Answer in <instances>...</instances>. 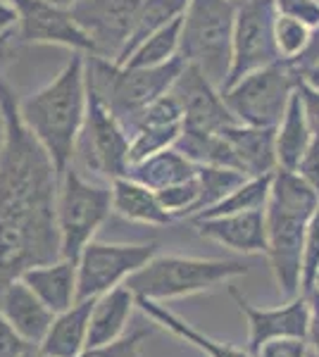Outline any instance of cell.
<instances>
[{
	"mask_svg": "<svg viewBox=\"0 0 319 357\" xmlns=\"http://www.w3.org/2000/svg\"><path fill=\"white\" fill-rule=\"evenodd\" d=\"M0 286L27 269L62 257L57 229L60 176L45 148L27 129L20 102L0 82Z\"/></svg>",
	"mask_w": 319,
	"mask_h": 357,
	"instance_id": "obj_1",
	"label": "cell"
},
{
	"mask_svg": "<svg viewBox=\"0 0 319 357\" xmlns=\"http://www.w3.org/2000/svg\"><path fill=\"white\" fill-rule=\"evenodd\" d=\"M86 53H74L62 72L38 93L20 102V114L27 129L36 136L53 160L57 176L74 162V148L86 119Z\"/></svg>",
	"mask_w": 319,
	"mask_h": 357,
	"instance_id": "obj_2",
	"label": "cell"
},
{
	"mask_svg": "<svg viewBox=\"0 0 319 357\" xmlns=\"http://www.w3.org/2000/svg\"><path fill=\"white\" fill-rule=\"evenodd\" d=\"M319 193L298 172L276 169L272 176L269 203L265 207L267 252L274 281L286 301L303 293V243Z\"/></svg>",
	"mask_w": 319,
	"mask_h": 357,
	"instance_id": "obj_3",
	"label": "cell"
},
{
	"mask_svg": "<svg viewBox=\"0 0 319 357\" xmlns=\"http://www.w3.org/2000/svg\"><path fill=\"white\" fill-rule=\"evenodd\" d=\"M86 89L117 117L126 134L150 102L170 93L184 69L181 57L158 67H124L86 53Z\"/></svg>",
	"mask_w": 319,
	"mask_h": 357,
	"instance_id": "obj_4",
	"label": "cell"
},
{
	"mask_svg": "<svg viewBox=\"0 0 319 357\" xmlns=\"http://www.w3.org/2000/svg\"><path fill=\"white\" fill-rule=\"evenodd\" d=\"M234 0H191L181 17L179 57L193 65L217 89H224L234 60Z\"/></svg>",
	"mask_w": 319,
	"mask_h": 357,
	"instance_id": "obj_5",
	"label": "cell"
},
{
	"mask_svg": "<svg viewBox=\"0 0 319 357\" xmlns=\"http://www.w3.org/2000/svg\"><path fill=\"white\" fill-rule=\"evenodd\" d=\"M248 274L241 260H200V257L155 255L146 267L126 279V289L136 298L165 303L172 298L193 296L229 284L231 279Z\"/></svg>",
	"mask_w": 319,
	"mask_h": 357,
	"instance_id": "obj_6",
	"label": "cell"
},
{
	"mask_svg": "<svg viewBox=\"0 0 319 357\" xmlns=\"http://www.w3.org/2000/svg\"><path fill=\"white\" fill-rule=\"evenodd\" d=\"M112 212L110 186L94 183L74 165L60 176L57 191V229L65 260H79L81 250L94 241L98 229Z\"/></svg>",
	"mask_w": 319,
	"mask_h": 357,
	"instance_id": "obj_7",
	"label": "cell"
},
{
	"mask_svg": "<svg viewBox=\"0 0 319 357\" xmlns=\"http://www.w3.org/2000/svg\"><path fill=\"white\" fill-rule=\"evenodd\" d=\"M300 74L288 60H276L246 74L222 91L236 122L246 126H276L298 89Z\"/></svg>",
	"mask_w": 319,
	"mask_h": 357,
	"instance_id": "obj_8",
	"label": "cell"
},
{
	"mask_svg": "<svg viewBox=\"0 0 319 357\" xmlns=\"http://www.w3.org/2000/svg\"><path fill=\"white\" fill-rule=\"evenodd\" d=\"M129 143L131 138L124 126L117 122V117L89 91L86 119L77 138L72 165L79 172L112 183L129 169Z\"/></svg>",
	"mask_w": 319,
	"mask_h": 357,
	"instance_id": "obj_9",
	"label": "cell"
},
{
	"mask_svg": "<svg viewBox=\"0 0 319 357\" xmlns=\"http://www.w3.org/2000/svg\"><path fill=\"white\" fill-rule=\"evenodd\" d=\"M158 255V243H101L91 241L77 260V301H89L126 284L131 274Z\"/></svg>",
	"mask_w": 319,
	"mask_h": 357,
	"instance_id": "obj_10",
	"label": "cell"
},
{
	"mask_svg": "<svg viewBox=\"0 0 319 357\" xmlns=\"http://www.w3.org/2000/svg\"><path fill=\"white\" fill-rule=\"evenodd\" d=\"M276 0H239L234 20V60L224 89L236 84L246 74L281 60L276 48ZM222 89V91H224Z\"/></svg>",
	"mask_w": 319,
	"mask_h": 357,
	"instance_id": "obj_11",
	"label": "cell"
},
{
	"mask_svg": "<svg viewBox=\"0 0 319 357\" xmlns=\"http://www.w3.org/2000/svg\"><path fill=\"white\" fill-rule=\"evenodd\" d=\"M67 10L91 41V55L119 62L136 31L141 0H77Z\"/></svg>",
	"mask_w": 319,
	"mask_h": 357,
	"instance_id": "obj_12",
	"label": "cell"
},
{
	"mask_svg": "<svg viewBox=\"0 0 319 357\" xmlns=\"http://www.w3.org/2000/svg\"><path fill=\"white\" fill-rule=\"evenodd\" d=\"M184 112V131L191 134H217L219 129L236 124V117L226 107L222 89H217L198 67L184 65L172 86Z\"/></svg>",
	"mask_w": 319,
	"mask_h": 357,
	"instance_id": "obj_13",
	"label": "cell"
},
{
	"mask_svg": "<svg viewBox=\"0 0 319 357\" xmlns=\"http://www.w3.org/2000/svg\"><path fill=\"white\" fill-rule=\"evenodd\" d=\"M231 298L239 305L241 314L248 324V353L253 357L260 353L265 343L279 341V338H303L307 341V321H310V307L307 296L298 293L291 301H286L279 307L262 310L255 307L241 296L234 286H229Z\"/></svg>",
	"mask_w": 319,
	"mask_h": 357,
	"instance_id": "obj_14",
	"label": "cell"
},
{
	"mask_svg": "<svg viewBox=\"0 0 319 357\" xmlns=\"http://www.w3.org/2000/svg\"><path fill=\"white\" fill-rule=\"evenodd\" d=\"M17 15L20 41L67 45L77 53L91 55V41L74 24L67 8H57L48 0H8Z\"/></svg>",
	"mask_w": 319,
	"mask_h": 357,
	"instance_id": "obj_15",
	"label": "cell"
},
{
	"mask_svg": "<svg viewBox=\"0 0 319 357\" xmlns=\"http://www.w3.org/2000/svg\"><path fill=\"white\" fill-rule=\"evenodd\" d=\"M191 224L195 227L198 236L229 248V250L243 252V255L267 252L265 210L236 212V215L224 217H205V220H193Z\"/></svg>",
	"mask_w": 319,
	"mask_h": 357,
	"instance_id": "obj_16",
	"label": "cell"
},
{
	"mask_svg": "<svg viewBox=\"0 0 319 357\" xmlns=\"http://www.w3.org/2000/svg\"><path fill=\"white\" fill-rule=\"evenodd\" d=\"M0 314L29 345L43 341L55 317V312H50L22 279H13L0 286Z\"/></svg>",
	"mask_w": 319,
	"mask_h": 357,
	"instance_id": "obj_17",
	"label": "cell"
},
{
	"mask_svg": "<svg viewBox=\"0 0 319 357\" xmlns=\"http://www.w3.org/2000/svg\"><path fill=\"white\" fill-rule=\"evenodd\" d=\"M236 155L246 176H262L279 169L276 162V126H246L241 122L219 129Z\"/></svg>",
	"mask_w": 319,
	"mask_h": 357,
	"instance_id": "obj_18",
	"label": "cell"
},
{
	"mask_svg": "<svg viewBox=\"0 0 319 357\" xmlns=\"http://www.w3.org/2000/svg\"><path fill=\"white\" fill-rule=\"evenodd\" d=\"M20 279L55 314L65 312L77 303V262L74 260L60 257L55 262L38 264V267L27 269Z\"/></svg>",
	"mask_w": 319,
	"mask_h": 357,
	"instance_id": "obj_19",
	"label": "cell"
},
{
	"mask_svg": "<svg viewBox=\"0 0 319 357\" xmlns=\"http://www.w3.org/2000/svg\"><path fill=\"white\" fill-rule=\"evenodd\" d=\"M96 298L77 301L65 312L53 317L45 338L38 343V350L45 357H77L89 345V321Z\"/></svg>",
	"mask_w": 319,
	"mask_h": 357,
	"instance_id": "obj_20",
	"label": "cell"
},
{
	"mask_svg": "<svg viewBox=\"0 0 319 357\" xmlns=\"http://www.w3.org/2000/svg\"><path fill=\"white\" fill-rule=\"evenodd\" d=\"M133 310H136V296L124 284L98 296L94 301V310H91L89 345L86 348L112 343L124 336V329L129 324Z\"/></svg>",
	"mask_w": 319,
	"mask_h": 357,
	"instance_id": "obj_21",
	"label": "cell"
},
{
	"mask_svg": "<svg viewBox=\"0 0 319 357\" xmlns=\"http://www.w3.org/2000/svg\"><path fill=\"white\" fill-rule=\"evenodd\" d=\"M112 191V212L129 222L148 224V227H165L174 217L162 207L158 193L129 176H119L110 183Z\"/></svg>",
	"mask_w": 319,
	"mask_h": 357,
	"instance_id": "obj_22",
	"label": "cell"
},
{
	"mask_svg": "<svg viewBox=\"0 0 319 357\" xmlns=\"http://www.w3.org/2000/svg\"><path fill=\"white\" fill-rule=\"evenodd\" d=\"M136 307L141 310L146 317H150L155 324H160L162 329L172 331L177 338H181V341H186L188 345L198 348L200 353L207 355V357H253L251 353H248V348L243 350V348H236V345L214 341V338L205 336V333L195 329L193 324H188L186 319L177 317L174 312H170L165 305H160L155 301H148V298H136Z\"/></svg>",
	"mask_w": 319,
	"mask_h": 357,
	"instance_id": "obj_23",
	"label": "cell"
},
{
	"mask_svg": "<svg viewBox=\"0 0 319 357\" xmlns=\"http://www.w3.org/2000/svg\"><path fill=\"white\" fill-rule=\"evenodd\" d=\"M195 174H198V165H193L188 158H184L177 148H165V151L150 155V158L141 160V162L129 165L124 176L153 188V191H162V188L174 186V183L188 181Z\"/></svg>",
	"mask_w": 319,
	"mask_h": 357,
	"instance_id": "obj_24",
	"label": "cell"
},
{
	"mask_svg": "<svg viewBox=\"0 0 319 357\" xmlns=\"http://www.w3.org/2000/svg\"><path fill=\"white\" fill-rule=\"evenodd\" d=\"M312 138L315 136H312L310 124H307L303 100L295 91L281 122L276 124V162H279V169L295 172V167L310 148Z\"/></svg>",
	"mask_w": 319,
	"mask_h": 357,
	"instance_id": "obj_25",
	"label": "cell"
},
{
	"mask_svg": "<svg viewBox=\"0 0 319 357\" xmlns=\"http://www.w3.org/2000/svg\"><path fill=\"white\" fill-rule=\"evenodd\" d=\"M272 174L262 176H251L241 183L239 188H234L226 198L219 200L217 205H212L210 210H202L200 215H195L193 220H205V217H224V215H236V212H253V210H265L269 203V191H272ZM191 220V222H193Z\"/></svg>",
	"mask_w": 319,
	"mask_h": 357,
	"instance_id": "obj_26",
	"label": "cell"
},
{
	"mask_svg": "<svg viewBox=\"0 0 319 357\" xmlns=\"http://www.w3.org/2000/svg\"><path fill=\"white\" fill-rule=\"evenodd\" d=\"M179 43H181V17L174 20L172 24L158 29L155 33H150L143 43H138L136 48L126 55V60L121 62L124 67H158L165 62L179 57Z\"/></svg>",
	"mask_w": 319,
	"mask_h": 357,
	"instance_id": "obj_27",
	"label": "cell"
},
{
	"mask_svg": "<svg viewBox=\"0 0 319 357\" xmlns=\"http://www.w3.org/2000/svg\"><path fill=\"white\" fill-rule=\"evenodd\" d=\"M191 0H141V10H138V22H136V31H133L129 45H126L124 55L117 65L126 60V55L136 48L138 43H143L150 33H155L158 29L172 24L174 20L184 17Z\"/></svg>",
	"mask_w": 319,
	"mask_h": 357,
	"instance_id": "obj_28",
	"label": "cell"
},
{
	"mask_svg": "<svg viewBox=\"0 0 319 357\" xmlns=\"http://www.w3.org/2000/svg\"><path fill=\"white\" fill-rule=\"evenodd\" d=\"M198 186H200V195H198V203H195V210L193 215H191V220H193L195 215H200L202 210H210L212 205H217L219 200L226 198L234 188H239L246 178L243 172L239 169H229V167H207L202 165L198 167Z\"/></svg>",
	"mask_w": 319,
	"mask_h": 357,
	"instance_id": "obj_29",
	"label": "cell"
},
{
	"mask_svg": "<svg viewBox=\"0 0 319 357\" xmlns=\"http://www.w3.org/2000/svg\"><path fill=\"white\" fill-rule=\"evenodd\" d=\"M274 38H276V48H279L281 60H298L300 55L307 50L312 38V29L305 26L303 22L291 20V17H276V26H274Z\"/></svg>",
	"mask_w": 319,
	"mask_h": 357,
	"instance_id": "obj_30",
	"label": "cell"
},
{
	"mask_svg": "<svg viewBox=\"0 0 319 357\" xmlns=\"http://www.w3.org/2000/svg\"><path fill=\"white\" fill-rule=\"evenodd\" d=\"M153 333V329H136L131 333H124L121 338L105 345H96V348H86L77 357H146L143 355V341Z\"/></svg>",
	"mask_w": 319,
	"mask_h": 357,
	"instance_id": "obj_31",
	"label": "cell"
},
{
	"mask_svg": "<svg viewBox=\"0 0 319 357\" xmlns=\"http://www.w3.org/2000/svg\"><path fill=\"white\" fill-rule=\"evenodd\" d=\"M319 276V205L312 212L310 222L305 229V243H303V293L310 291L317 284Z\"/></svg>",
	"mask_w": 319,
	"mask_h": 357,
	"instance_id": "obj_32",
	"label": "cell"
},
{
	"mask_svg": "<svg viewBox=\"0 0 319 357\" xmlns=\"http://www.w3.org/2000/svg\"><path fill=\"white\" fill-rule=\"evenodd\" d=\"M276 10L279 15L303 22L310 29L319 26V5L315 0H276Z\"/></svg>",
	"mask_w": 319,
	"mask_h": 357,
	"instance_id": "obj_33",
	"label": "cell"
},
{
	"mask_svg": "<svg viewBox=\"0 0 319 357\" xmlns=\"http://www.w3.org/2000/svg\"><path fill=\"white\" fill-rule=\"evenodd\" d=\"M255 357H310V348L303 338H279L265 343Z\"/></svg>",
	"mask_w": 319,
	"mask_h": 357,
	"instance_id": "obj_34",
	"label": "cell"
},
{
	"mask_svg": "<svg viewBox=\"0 0 319 357\" xmlns=\"http://www.w3.org/2000/svg\"><path fill=\"white\" fill-rule=\"evenodd\" d=\"M27 348H29V343L10 326V321L0 314V357H22Z\"/></svg>",
	"mask_w": 319,
	"mask_h": 357,
	"instance_id": "obj_35",
	"label": "cell"
},
{
	"mask_svg": "<svg viewBox=\"0 0 319 357\" xmlns=\"http://www.w3.org/2000/svg\"><path fill=\"white\" fill-rule=\"evenodd\" d=\"M307 296V307H310V321H307V348L310 355L319 357V289L312 286L310 291H305Z\"/></svg>",
	"mask_w": 319,
	"mask_h": 357,
	"instance_id": "obj_36",
	"label": "cell"
},
{
	"mask_svg": "<svg viewBox=\"0 0 319 357\" xmlns=\"http://www.w3.org/2000/svg\"><path fill=\"white\" fill-rule=\"evenodd\" d=\"M298 96L303 100V107H305V117H307V124H310V131L312 136L319 138V91H315L312 86H307L303 79L298 82Z\"/></svg>",
	"mask_w": 319,
	"mask_h": 357,
	"instance_id": "obj_37",
	"label": "cell"
},
{
	"mask_svg": "<svg viewBox=\"0 0 319 357\" xmlns=\"http://www.w3.org/2000/svg\"><path fill=\"white\" fill-rule=\"evenodd\" d=\"M295 172L319 193V138H312L310 148H307L303 160L295 167Z\"/></svg>",
	"mask_w": 319,
	"mask_h": 357,
	"instance_id": "obj_38",
	"label": "cell"
},
{
	"mask_svg": "<svg viewBox=\"0 0 319 357\" xmlns=\"http://www.w3.org/2000/svg\"><path fill=\"white\" fill-rule=\"evenodd\" d=\"M291 62V60H288ZM315 62H319V26L312 29V38H310V45H307V50L303 55L298 57V60H293L291 65L295 67V72H305L307 67H312Z\"/></svg>",
	"mask_w": 319,
	"mask_h": 357,
	"instance_id": "obj_39",
	"label": "cell"
},
{
	"mask_svg": "<svg viewBox=\"0 0 319 357\" xmlns=\"http://www.w3.org/2000/svg\"><path fill=\"white\" fill-rule=\"evenodd\" d=\"M17 24V15L8 0H0V33H8Z\"/></svg>",
	"mask_w": 319,
	"mask_h": 357,
	"instance_id": "obj_40",
	"label": "cell"
},
{
	"mask_svg": "<svg viewBox=\"0 0 319 357\" xmlns=\"http://www.w3.org/2000/svg\"><path fill=\"white\" fill-rule=\"evenodd\" d=\"M300 79H303L307 86H312L315 91H319V62H315L312 67H307L305 72H300Z\"/></svg>",
	"mask_w": 319,
	"mask_h": 357,
	"instance_id": "obj_41",
	"label": "cell"
},
{
	"mask_svg": "<svg viewBox=\"0 0 319 357\" xmlns=\"http://www.w3.org/2000/svg\"><path fill=\"white\" fill-rule=\"evenodd\" d=\"M10 60V41H8V33H0V72L3 67L8 65Z\"/></svg>",
	"mask_w": 319,
	"mask_h": 357,
	"instance_id": "obj_42",
	"label": "cell"
},
{
	"mask_svg": "<svg viewBox=\"0 0 319 357\" xmlns=\"http://www.w3.org/2000/svg\"><path fill=\"white\" fill-rule=\"evenodd\" d=\"M22 357H45V355L38 350V345H29V348L24 350V355H22Z\"/></svg>",
	"mask_w": 319,
	"mask_h": 357,
	"instance_id": "obj_43",
	"label": "cell"
},
{
	"mask_svg": "<svg viewBox=\"0 0 319 357\" xmlns=\"http://www.w3.org/2000/svg\"><path fill=\"white\" fill-rule=\"evenodd\" d=\"M48 3L57 5V8H69V5H74L77 0H48Z\"/></svg>",
	"mask_w": 319,
	"mask_h": 357,
	"instance_id": "obj_44",
	"label": "cell"
},
{
	"mask_svg": "<svg viewBox=\"0 0 319 357\" xmlns=\"http://www.w3.org/2000/svg\"><path fill=\"white\" fill-rule=\"evenodd\" d=\"M3 138H5V134H3V126H0V151H3Z\"/></svg>",
	"mask_w": 319,
	"mask_h": 357,
	"instance_id": "obj_45",
	"label": "cell"
},
{
	"mask_svg": "<svg viewBox=\"0 0 319 357\" xmlns=\"http://www.w3.org/2000/svg\"><path fill=\"white\" fill-rule=\"evenodd\" d=\"M0 126H3V110H0Z\"/></svg>",
	"mask_w": 319,
	"mask_h": 357,
	"instance_id": "obj_46",
	"label": "cell"
},
{
	"mask_svg": "<svg viewBox=\"0 0 319 357\" xmlns=\"http://www.w3.org/2000/svg\"><path fill=\"white\" fill-rule=\"evenodd\" d=\"M315 286H317V289H319V276H317V284H315Z\"/></svg>",
	"mask_w": 319,
	"mask_h": 357,
	"instance_id": "obj_47",
	"label": "cell"
},
{
	"mask_svg": "<svg viewBox=\"0 0 319 357\" xmlns=\"http://www.w3.org/2000/svg\"><path fill=\"white\" fill-rule=\"evenodd\" d=\"M315 3H317V5H319V0H315Z\"/></svg>",
	"mask_w": 319,
	"mask_h": 357,
	"instance_id": "obj_48",
	"label": "cell"
},
{
	"mask_svg": "<svg viewBox=\"0 0 319 357\" xmlns=\"http://www.w3.org/2000/svg\"><path fill=\"white\" fill-rule=\"evenodd\" d=\"M234 3H239V0H234Z\"/></svg>",
	"mask_w": 319,
	"mask_h": 357,
	"instance_id": "obj_49",
	"label": "cell"
},
{
	"mask_svg": "<svg viewBox=\"0 0 319 357\" xmlns=\"http://www.w3.org/2000/svg\"><path fill=\"white\" fill-rule=\"evenodd\" d=\"M310 357H315V355H310Z\"/></svg>",
	"mask_w": 319,
	"mask_h": 357,
	"instance_id": "obj_50",
	"label": "cell"
}]
</instances>
